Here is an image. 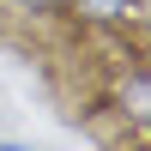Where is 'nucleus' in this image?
Wrapping results in <instances>:
<instances>
[{
	"instance_id": "f257e3e1",
	"label": "nucleus",
	"mask_w": 151,
	"mask_h": 151,
	"mask_svg": "<svg viewBox=\"0 0 151 151\" xmlns=\"http://www.w3.org/2000/svg\"><path fill=\"white\" fill-rule=\"evenodd\" d=\"M145 0H67V12L91 30H121V24H139Z\"/></svg>"
},
{
	"instance_id": "f03ea898",
	"label": "nucleus",
	"mask_w": 151,
	"mask_h": 151,
	"mask_svg": "<svg viewBox=\"0 0 151 151\" xmlns=\"http://www.w3.org/2000/svg\"><path fill=\"white\" fill-rule=\"evenodd\" d=\"M115 109L127 121H145L151 115V79H145V67H127V79H121V91H115Z\"/></svg>"
},
{
	"instance_id": "7ed1b4c3",
	"label": "nucleus",
	"mask_w": 151,
	"mask_h": 151,
	"mask_svg": "<svg viewBox=\"0 0 151 151\" xmlns=\"http://www.w3.org/2000/svg\"><path fill=\"white\" fill-rule=\"evenodd\" d=\"M6 12H18V18H60L67 12V0H0Z\"/></svg>"
}]
</instances>
